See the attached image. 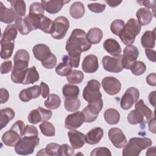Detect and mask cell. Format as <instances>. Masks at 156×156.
I'll return each mask as SVG.
<instances>
[{"mask_svg":"<svg viewBox=\"0 0 156 156\" xmlns=\"http://www.w3.org/2000/svg\"><path fill=\"white\" fill-rule=\"evenodd\" d=\"M91 47V44L83 30L75 29L72 31L65 46L68 52L67 60L72 67L77 68L79 66L81 53L89 50Z\"/></svg>","mask_w":156,"mask_h":156,"instance_id":"1","label":"cell"},{"mask_svg":"<svg viewBox=\"0 0 156 156\" xmlns=\"http://www.w3.org/2000/svg\"><path fill=\"white\" fill-rule=\"evenodd\" d=\"M38 135V129L36 127L31 125L26 126L22 137L15 146L16 153L23 155L32 154L40 143Z\"/></svg>","mask_w":156,"mask_h":156,"instance_id":"2","label":"cell"},{"mask_svg":"<svg viewBox=\"0 0 156 156\" xmlns=\"http://www.w3.org/2000/svg\"><path fill=\"white\" fill-rule=\"evenodd\" d=\"M154 117L152 110L145 105L143 100L140 99L135 105V109L127 115L128 122L132 125L140 124L144 126L146 122Z\"/></svg>","mask_w":156,"mask_h":156,"instance_id":"3","label":"cell"},{"mask_svg":"<svg viewBox=\"0 0 156 156\" xmlns=\"http://www.w3.org/2000/svg\"><path fill=\"white\" fill-rule=\"evenodd\" d=\"M152 140L147 137H133L129 140L128 143L124 146L123 156H138L141 151L151 146Z\"/></svg>","mask_w":156,"mask_h":156,"instance_id":"4","label":"cell"},{"mask_svg":"<svg viewBox=\"0 0 156 156\" xmlns=\"http://www.w3.org/2000/svg\"><path fill=\"white\" fill-rule=\"evenodd\" d=\"M141 26L134 18H130L125 24L122 30L119 34L121 41L126 45L133 43L135 37L140 34Z\"/></svg>","mask_w":156,"mask_h":156,"instance_id":"5","label":"cell"},{"mask_svg":"<svg viewBox=\"0 0 156 156\" xmlns=\"http://www.w3.org/2000/svg\"><path fill=\"white\" fill-rule=\"evenodd\" d=\"M25 127L24 123L21 120H18L11 128L3 133L2 141L3 143L9 147H15L22 137Z\"/></svg>","mask_w":156,"mask_h":156,"instance_id":"6","label":"cell"},{"mask_svg":"<svg viewBox=\"0 0 156 156\" xmlns=\"http://www.w3.org/2000/svg\"><path fill=\"white\" fill-rule=\"evenodd\" d=\"M100 87L101 85L98 80L95 79L89 80L83 90V99L88 103L101 99L102 94L100 91Z\"/></svg>","mask_w":156,"mask_h":156,"instance_id":"7","label":"cell"},{"mask_svg":"<svg viewBox=\"0 0 156 156\" xmlns=\"http://www.w3.org/2000/svg\"><path fill=\"white\" fill-rule=\"evenodd\" d=\"M69 20L63 16L57 17L53 21V26L51 32V37L57 40L63 38L69 29Z\"/></svg>","mask_w":156,"mask_h":156,"instance_id":"8","label":"cell"},{"mask_svg":"<svg viewBox=\"0 0 156 156\" xmlns=\"http://www.w3.org/2000/svg\"><path fill=\"white\" fill-rule=\"evenodd\" d=\"M102 107L103 101L102 99L98 101L89 102L82 111L85 116V122L90 123L94 121Z\"/></svg>","mask_w":156,"mask_h":156,"instance_id":"9","label":"cell"},{"mask_svg":"<svg viewBox=\"0 0 156 156\" xmlns=\"http://www.w3.org/2000/svg\"><path fill=\"white\" fill-rule=\"evenodd\" d=\"M122 55H119L114 57L106 55L102 58V62L104 69L108 72L118 73L124 69L122 62Z\"/></svg>","mask_w":156,"mask_h":156,"instance_id":"10","label":"cell"},{"mask_svg":"<svg viewBox=\"0 0 156 156\" xmlns=\"http://www.w3.org/2000/svg\"><path fill=\"white\" fill-rule=\"evenodd\" d=\"M139 97L140 92L137 88L135 87L129 88L121 99V107L124 110H129L138 101Z\"/></svg>","mask_w":156,"mask_h":156,"instance_id":"11","label":"cell"},{"mask_svg":"<svg viewBox=\"0 0 156 156\" xmlns=\"http://www.w3.org/2000/svg\"><path fill=\"white\" fill-rule=\"evenodd\" d=\"M52 115L51 110L40 107L37 109L32 110L29 113L27 119L30 123L37 124L40 122H44L50 119Z\"/></svg>","mask_w":156,"mask_h":156,"instance_id":"12","label":"cell"},{"mask_svg":"<svg viewBox=\"0 0 156 156\" xmlns=\"http://www.w3.org/2000/svg\"><path fill=\"white\" fill-rule=\"evenodd\" d=\"M139 55L138 48L132 44L127 45L123 51L122 62L124 68L129 69L132 63L136 61Z\"/></svg>","mask_w":156,"mask_h":156,"instance_id":"13","label":"cell"},{"mask_svg":"<svg viewBox=\"0 0 156 156\" xmlns=\"http://www.w3.org/2000/svg\"><path fill=\"white\" fill-rule=\"evenodd\" d=\"M102 86L108 94L113 96L118 94L120 91L121 83L116 78L107 76L102 80Z\"/></svg>","mask_w":156,"mask_h":156,"instance_id":"14","label":"cell"},{"mask_svg":"<svg viewBox=\"0 0 156 156\" xmlns=\"http://www.w3.org/2000/svg\"><path fill=\"white\" fill-rule=\"evenodd\" d=\"M108 135L111 143L116 148L121 149L127 143V138L122 130L119 128H111L108 130Z\"/></svg>","mask_w":156,"mask_h":156,"instance_id":"15","label":"cell"},{"mask_svg":"<svg viewBox=\"0 0 156 156\" xmlns=\"http://www.w3.org/2000/svg\"><path fill=\"white\" fill-rule=\"evenodd\" d=\"M85 122V116L82 112H76L68 115L65 121V126L69 130H75L80 127Z\"/></svg>","mask_w":156,"mask_h":156,"instance_id":"16","label":"cell"},{"mask_svg":"<svg viewBox=\"0 0 156 156\" xmlns=\"http://www.w3.org/2000/svg\"><path fill=\"white\" fill-rule=\"evenodd\" d=\"M41 87L39 85H34L22 90L19 94V98L23 102H27L32 99L37 98L41 94Z\"/></svg>","mask_w":156,"mask_h":156,"instance_id":"17","label":"cell"},{"mask_svg":"<svg viewBox=\"0 0 156 156\" xmlns=\"http://www.w3.org/2000/svg\"><path fill=\"white\" fill-rule=\"evenodd\" d=\"M70 144L74 149L81 148L86 143L85 135L82 132L72 130L68 132Z\"/></svg>","mask_w":156,"mask_h":156,"instance_id":"18","label":"cell"},{"mask_svg":"<svg viewBox=\"0 0 156 156\" xmlns=\"http://www.w3.org/2000/svg\"><path fill=\"white\" fill-rule=\"evenodd\" d=\"M82 68L83 71L87 73H95L99 68L98 57L93 54L87 55L82 62Z\"/></svg>","mask_w":156,"mask_h":156,"instance_id":"19","label":"cell"},{"mask_svg":"<svg viewBox=\"0 0 156 156\" xmlns=\"http://www.w3.org/2000/svg\"><path fill=\"white\" fill-rule=\"evenodd\" d=\"M69 1H65L62 0H49L41 1V4L44 10L51 14H55L60 11L65 4L69 2Z\"/></svg>","mask_w":156,"mask_h":156,"instance_id":"20","label":"cell"},{"mask_svg":"<svg viewBox=\"0 0 156 156\" xmlns=\"http://www.w3.org/2000/svg\"><path fill=\"white\" fill-rule=\"evenodd\" d=\"M32 52L35 58L41 62L47 59L52 54L49 46L44 44L35 45L32 48Z\"/></svg>","mask_w":156,"mask_h":156,"instance_id":"21","label":"cell"},{"mask_svg":"<svg viewBox=\"0 0 156 156\" xmlns=\"http://www.w3.org/2000/svg\"><path fill=\"white\" fill-rule=\"evenodd\" d=\"M104 130L101 127H95L90 130L85 135L86 143L88 144H98L102 138Z\"/></svg>","mask_w":156,"mask_h":156,"instance_id":"22","label":"cell"},{"mask_svg":"<svg viewBox=\"0 0 156 156\" xmlns=\"http://www.w3.org/2000/svg\"><path fill=\"white\" fill-rule=\"evenodd\" d=\"M103 46L104 49L113 56L120 55L121 48L119 43L113 38H108L104 42Z\"/></svg>","mask_w":156,"mask_h":156,"instance_id":"23","label":"cell"},{"mask_svg":"<svg viewBox=\"0 0 156 156\" xmlns=\"http://www.w3.org/2000/svg\"><path fill=\"white\" fill-rule=\"evenodd\" d=\"M152 12L146 8H140L136 13V16L138 22L141 26H146L149 24L152 19Z\"/></svg>","mask_w":156,"mask_h":156,"instance_id":"24","label":"cell"},{"mask_svg":"<svg viewBox=\"0 0 156 156\" xmlns=\"http://www.w3.org/2000/svg\"><path fill=\"white\" fill-rule=\"evenodd\" d=\"M16 18L12 8L5 7L2 2H0V21L6 24L12 23Z\"/></svg>","mask_w":156,"mask_h":156,"instance_id":"25","label":"cell"},{"mask_svg":"<svg viewBox=\"0 0 156 156\" xmlns=\"http://www.w3.org/2000/svg\"><path fill=\"white\" fill-rule=\"evenodd\" d=\"M142 46L146 49H151L155 44V28L152 30H146L141 38Z\"/></svg>","mask_w":156,"mask_h":156,"instance_id":"26","label":"cell"},{"mask_svg":"<svg viewBox=\"0 0 156 156\" xmlns=\"http://www.w3.org/2000/svg\"><path fill=\"white\" fill-rule=\"evenodd\" d=\"M17 34V29L14 24L8 25L1 36V42H14Z\"/></svg>","mask_w":156,"mask_h":156,"instance_id":"27","label":"cell"},{"mask_svg":"<svg viewBox=\"0 0 156 156\" xmlns=\"http://www.w3.org/2000/svg\"><path fill=\"white\" fill-rule=\"evenodd\" d=\"M11 4V8L13 10L16 17H23L26 15V3L22 0L8 1Z\"/></svg>","mask_w":156,"mask_h":156,"instance_id":"28","label":"cell"},{"mask_svg":"<svg viewBox=\"0 0 156 156\" xmlns=\"http://www.w3.org/2000/svg\"><path fill=\"white\" fill-rule=\"evenodd\" d=\"M84 5L79 1L73 2L69 8V14L74 19H79L82 18L85 13Z\"/></svg>","mask_w":156,"mask_h":156,"instance_id":"29","label":"cell"},{"mask_svg":"<svg viewBox=\"0 0 156 156\" xmlns=\"http://www.w3.org/2000/svg\"><path fill=\"white\" fill-rule=\"evenodd\" d=\"M15 26L20 33L23 35H27L32 31V29L25 18H23L22 17H16Z\"/></svg>","mask_w":156,"mask_h":156,"instance_id":"30","label":"cell"},{"mask_svg":"<svg viewBox=\"0 0 156 156\" xmlns=\"http://www.w3.org/2000/svg\"><path fill=\"white\" fill-rule=\"evenodd\" d=\"M0 113V126L1 129H2L6 126L9 122L15 117V113L13 110L10 108H5L1 109Z\"/></svg>","mask_w":156,"mask_h":156,"instance_id":"31","label":"cell"},{"mask_svg":"<svg viewBox=\"0 0 156 156\" xmlns=\"http://www.w3.org/2000/svg\"><path fill=\"white\" fill-rule=\"evenodd\" d=\"M104 117L108 124L115 125L118 124L119 121L120 114L118 111L115 108H108L105 111Z\"/></svg>","mask_w":156,"mask_h":156,"instance_id":"32","label":"cell"},{"mask_svg":"<svg viewBox=\"0 0 156 156\" xmlns=\"http://www.w3.org/2000/svg\"><path fill=\"white\" fill-rule=\"evenodd\" d=\"M87 35L90 43L91 44H96L101 41L103 37V32L98 27H93L88 30Z\"/></svg>","mask_w":156,"mask_h":156,"instance_id":"33","label":"cell"},{"mask_svg":"<svg viewBox=\"0 0 156 156\" xmlns=\"http://www.w3.org/2000/svg\"><path fill=\"white\" fill-rule=\"evenodd\" d=\"M60 145L55 143H51L47 144L46 148L41 149L37 155H59V150Z\"/></svg>","mask_w":156,"mask_h":156,"instance_id":"34","label":"cell"},{"mask_svg":"<svg viewBox=\"0 0 156 156\" xmlns=\"http://www.w3.org/2000/svg\"><path fill=\"white\" fill-rule=\"evenodd\" d=\"M0 56L2 59L9 58L14 49V42H1Z\"/></svg>","mask_w":156,"mask_h":156,"instance_id":"35","label":"cell"},{"mask_svg":"<svg viewBox=\"0 0 156 156\" xmlns=\"http://www.w3.org/2000/svg\"><path fill=\"white\" fill-rule=\"evenodd\" d=\"M79 92V88L73 84H65L62 88V94L65 98L78 97Z\"/></svg>","mask_w":156,"mask_h":156,"instance_id":"36","label":"cell"},{"mask_svg":"<svg viewBox=\"0 0 156 156\" xmlns=\"http://www.w3.org/2000/svg\"><path fill=\"white\" fill-rule=\"evenodd\" d=\"M80 101L76 98H65L64 101V107L68 112L77 111L80 107Z\"/></svg>","mask_w":156,"mask_h":156,"instance_id":"37","label":"cell"},{"mask_svg":"<svg viewBox=\"0 0 156 156\" xmlns=\"http://www.w3.org/2000/svg\"><path fill=\"white\" fill-rule=\"evenodd\" d=\"M40 79V75L35 66H32L27 69L25 80L23 84H32L37 82Z\"/></svg>","mask_w":156,"mask_h":156,"instance_id":"38","label":"cell"},{"mask_svg":"<svg viewBox=\"0 0 156 156\" xmlns=\"http://www.w3.org/2000/svg\"><path fill=\"white\" fill-rule=\"evenodd\" d=\"M61 104L60 98L55 94H51L44 101V105L49 109L54 110L60 107Z\"/></svg>","mask_w":156,"mask_h":156,"instance_id":"39","label":"cell"},{"mask_svg":"<svg viewBox=\"0 0 156 156\" xmlns=\"http://www.w3.org/2000/svg\"><path fill=\"white\" fill-rule=\"evenodd\" d=\"M84 78V74L83 72L80 70L73 69L66 76V79L71 84L80 83Z\"/></svg>","mask_w":156,"mask_h":156,"instance_id":"40","label":"cell"},{"mask_svg":"<svg viewBox=\"0 0 156 156\" xmlns=\"http://www.w3.org/2000/svg\"><path fill=\"white\" fill-rule=\"evenodd\" d=\"M39 127L43 135L47 136H53L55 135V127L50 122L47 121L42 122V123L39 125Z\"/></svg>","mask_w":156,"mask_h":156,"instance_id":"41","label":"cell"},{"mask_svg":"<svg viewBox=\"0 0 156 156\" xmlns=\"http://www.w3.org/2000/svg\"><path fill=\"white\" fill-rule=\"evenodd\" d=\"M53 26V21L46 16H43L40 21L38 29L47 34H51Z\"/></svg>","mask_w":156,"mask_h":156,"instance_id":"42","label":"cell"},{"mask_svg":"<svg viewBox=\"0 0 156 156\" xmlns=\"http://www.w3.org/2000/svg\"><path fill=\"white\" fill-rule=\"evenodd\" d=\"M132 73L135 76H140L144 73L146 66L144 62L141 61H135L130 66V69Z\"/></svg>","mask_w":156,"mask_h":156,"instance_id":"43","label":"cell"},{"mask_svg":"<svg viewBox=\"0 0 156 156\" xmlns=\"http://www.w3.org/2000/svg\"><path fill=\"white\" fill-rule=\"evenodd\" d=\"M72 66L67 62L60 63L55 68V72L60 76H67L72 71Z\"/></svg>","mask_w":156,"mask_h":156,"instance_id":"44","label":"cell"},{"mask_svg":"<svg viewBox=\"0 0 156 156\" xmlns=\"http://www.w3.org/2000/svg\"><path fill=\"white\" fill-rule=\"evenodd\" d=\"M125 25L124 21L122 20H115L110 24V30L112 32L116 35H119L121 30H122L124 26Z\"/></svg>","mask_w":156,"mask_h":156,"instance_id":"45","label":"cell"},{"mask_svg":"<svg viewBox=\"0 0 156 156\" xmlns=\"http://www.w3.org/2000/svg\"><path fill=\"white\" fill-rule=\"evenodd\" d=\"M91 156H111L110 151L105 147L94 148L90 154Z\"/></svg>","mask_w":156,"mask_h":156,"instance_id":"46","label":"cell"},{"mask_svg":"<svg viewBox=\"0 0 156 156\" xmlns=\"http://www.w3.org/2000/svg\"><path fill=\"white\" fill-rule=\"evenodd\" d=\"M42 66L46 69H52L54 68L57 64V58L55 55L52 53V54L45 60L41 62Z\"/></svg>","mask_w":156,"mask_h":156,"instance_id":"47","label":"cell"},{"mask_svg":"<svg viewBox=\"0 0 156 156\" xmlns=\"http://www.w3.org/2000/svg\"><path fill=\"white\" fill-rule=\"evenodd\" d=\"M44 10L41 2H34L29 7V13L44 15Z\"/></svg>","mask_w":156,"mask_h":156,"instance_id":"48","label":"cell"},{"mask_svg":"<svg viewBox=\"0 0 156 156\" xmlns=\"http://www.w3.org/2000/svg\"><path fill=\"white\" fill-rule=\"evenodd\" d=\"M74 154V149L67 144L60 145L59 150V155L61 156H71Z\"/></svg>","mask_w":156,"mask_h":156,"instance_id":"49","label":"cell"},{"mask_svg":"<svg viewBox=\"0 0 156 156\" xmlns=\"http://www.w3.org/2000/svg\"><path fill=\"white\" fill-rule=\"evenodd\" d=\"M22 60L29 62L30 57L29 52L24 49H20L18 50L13 57V60Z\"/></svg>","mask_w":156,"mask_h":156,"instance_id":"50","label":"cell"},{"mask_svg":"<svg viewBox=\"0 0 156 156\" xmlns=\"http://www.w3.org/2000/svg\"><path fill=\"white\" fill-rule=\"evenodd\" d=\"M89 10L94 13H101L104 11L105 9V4L99 3H91L87 5Z\"/></svg>","mask_w":156,"mask_h":156,"instance_id":"51","label":"cell"},{"mask_svg":"<svg viewBox=\"0 0 156 156\" xmlns=\"http://www.w3.org/2000/svg\"><path fill=\"white\" fill-rule=\"evenodd\" d=\"M138 3L140 4H142L143 5L145 6L148 9H152L153 11V15L154 16H155V4H156V1H138Z\"/></svg>","mask_w":156,"mask_h":156,"instance_id":"52","label":"cell"},{"mask_svg":"<svg viewBox=\"0 0 156 156\" xmlns=\"http://www.w3.org/2000/svg\"><path fill=\"white\" fill-rule=\"evenodd\" d=\"M12 69V61L8 60L5 61L2 63L1 65V73L4 74H7L9 73Z\"/></svg>","mask_w":156,"mask_h":156,"instance_id":"53","label":"cell"},{"mask_svg":"<svg viewBox=\"0 0 156 156\" xmlns=\"http://www.w3.org/2000/svg\"><path fill=\"white\" fill-rule=\"evenodd\" d=\"M40 87H41V95L43 98H46L49 95V88L48 85L43 82H41L40 83Z\"/></svg>","mask_w":156,"mask_h":156,"instance_id":"54","label":"cell"},{"mask_svg":"<svg viewBox=\"0 0 156 156\" xmlns=\"http://www.w3.org/2000/svg\"><path fill=\"white\" fill-rule=\"evenodd\" d=\"M0 103L4 104L5 103L9 98V91L5 88L0 89Z\"/></svg>","mask_w":156,"mask_h":156,"instance_id":"55","label":"cell"},{"mask_svg":"<svg viewBox=\"0 0 156 156\" xmlns=\"http://www.w3.org/2000/svg\"><path fill=\"white\" fill-rule=\"evenodd\" d=\"M145 54L150 61L152 62H156V52L154 50L151 49H145Z\"/></svg>","mask_w":156,"mask_h":156,"instance_id":"56","label":"cell"},{"mask_svg":"<svg viewBox=\"0 0 156 156\" xmlns=\"http://www.w3.org/2000/svg\"><path fill=\"white\" fill-rule=\"evenodd\" d=\"M146 80L148 85L151 86H155L156 85V75L155 73L149 74L146 79Z\"/></svg>","mask_w":156,"mask_h":156,"instance_id":"57","label":"cell"},{"mask_svg":"<svg viewBox=\"0 0 156 156\" xmlns=\"http://www.w3.org/2000/svg\"><path fill=\"white\" fill-rule=\"evenodd\" d=\"M155 97H156V91H153L152 92H151L148 96V99H149V101L150 102V104L154 107H155Z\"/></svg>","mask_w":156,"mask_h":156,"instance_id":"58","label":"cell"},{"mask_svg":"<svg viewBox=\"0 0 156 156\" xmlns=\"http://www.w3.org/2000/svg\"><path fill=\"white\" fill-rule=\"evenodd\" d=\"M148 125H149V130L153 133H155V117H154L150 119L148 121Z\"/></svg>","mask_w":156,"mask_h":156,"instance_id":"59","label":"cell"},{"mask_svg":"<svg viewBox=\"0 0 156 156\" xmlns=\"http://www.w3.org/2000/svg\"><path fill=\"white\" fill-rule=\"evenodd\" d=\"M105 2L111 7H115L116 6H118V5H119L121 2H122V1H116V0H114V1H105Z\"/></svg>","mask_w":156,"mask_h":156,"instance_id":"60","label":"cell"},{"mask_svg":"<svg viewBox=\"0 0 156 156\" xmlns=\"http://www.w3.org/2000/svg\"><path fill=\"white\" fill-rule=\"evenodd\" d=\"M152 152H155V147H151V148L148 149L146 153V155H152Z\"/></svg>","mask_w":156,"mask_h":156,"instance_id":"61","label":"cell"}]
</instances>
